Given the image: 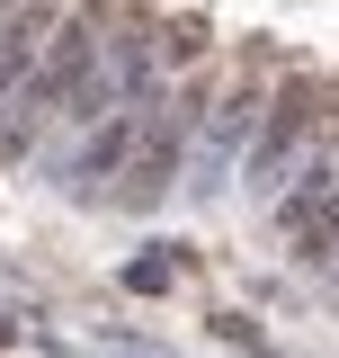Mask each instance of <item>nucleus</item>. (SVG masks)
Returning <instances> with one entry per match:
<instances>
[{"instance_id":"1","label":"nucleus","mask_w":339,"mask_h":358,"mask_svg":"<svg viewBox=\"0 0 339 358\" xmlns=\"http://www.w3.org/2000/svg\"><path fill=\"white\" fill-rule=\"evenodd\" d=\"M322 126H339V99H331L322 81H286V90H277V108H268V117H259V134H250V179L268 188V179L286 171V162H295Z\"/></svg>"},{"instance_id":"2","label":"nucleus","mask_w":339,"mask_h":358,"mask_svg":"<svg viewBox=\"0 0 339 358\" xmlns=\"http://www.w3.org/2000/svg\"><path fill=\"white\" fill-rule=\"evenodd\" d=\"M188 117H179V108H152V117H143V143H134V162H126V188H116V197H126V206H161L170 197V179H179V162H188Z\"/></svg>"},{"instance_id":"3","label":"nucleus","mask_w":339,"mask_h":358,"mask_svg":"<svg viewBox=\"0 0 339 358\" xmlns=\"http://www.w3.org/2000/svg\"><path fill=\"white\" fill-rule=\"evenodd\" d=\"M143 117H152V108H116V117H98V126H89V143L72 152V179H81V188H107V179H126L134 143H143Z\"/></svg>"}]
</instances>
